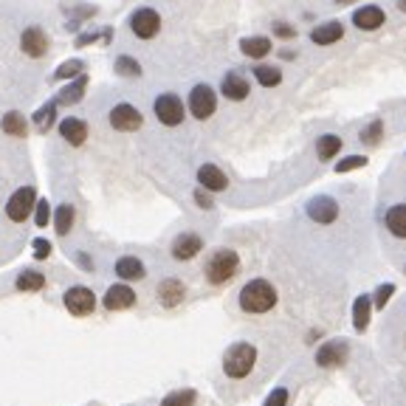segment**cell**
Masks as SVG:
<instances>
[{
    "mask_svg": "<svg viewBox=\"0 0 406 406\" xmlns=\"http://www.w3.org/2000/svg\"><path fill=\"white\" fill-rule=\"evenodd\" d=\"M277 305V288L268 279H251L240 291V308L245 313H268Z\"/></svg>",
    "mask_w": 406,
    "mask_h": 406,
    "instance_id": "obj_1",
    "label": "cell"
},
{
    "mask_svg": "<svg viewBox=\"0 0 406 406\" xmlns=\"http://www.w3.org/2000/svg\"><path fill=\"white\" fill-rule=\"evenodd\" d=\"M364 164H367L364 156H347L344 161L336 164V173H350V170H359V167H364Z\"/></svg>",
    "mask_w": 406,
    "mask_h": 406,
    "instance_id": "obj_37",
    "label": "cell"
},
{
    "mask_svg": "<svg viewBox=\"0 0 406 406\" xmlns=\"http://www.w3.org/2000/svg\"><path fill=\"white\" fill-rule=\"evenodd\" d=\"M48 220H51V203L37 201L34 203V223H37L40 228H45V226H48Z\"/></svg>",
    "mask_w": 406,
    "mask_h": 406,
    "instance_id": "obj_36",
    "label": "cell"
},
{
    "mask_svg": "<svg viewBox=\"0 0 406 406\" xmlns=\"http://www.w3.org/2000/svg\"><path fill=\"white\" fill-rule=\"evenodd\" d=\"M0 127H3L6 136H14V139H25L28 136V119L23 113H17V110H8L3 116V122H0Z\"/></svg>",
    "mask_w": 406,
    "mask_h": 406,
    "instance_id": "obj_22",
    "label": "cell"
},
{
    "mask_svg": "<svg viewBox=\"0 0 406 406\" xmlns=\"http://www.w3.org/2000/svg\"><path fill=\"white\" fill-rule=\"evenodd\" d=\"M387 228H390L395 237L406 240V203H398V206H393V209L387 211Z\"/></svg>",
    "mask_w": 406,
    "mask_h": 406,
    "instance_id": "obj_27",
    "label": "cell"
},
{
    "mask_svg": "<svg viewBox=\"0 0 406 406\" xmlns=\"http://www.w3.org/2000/svg\"><path fill=\"white\" fill-rule=\"evenodd\" d=\"M214 108H217L214 91H211L209 85H195L192 93H190V113L203 122V119H209V116L214 113Z\"/></svg>",
    "mask_w": 406,
    "mask_h": 406,
    "instance_id": "obj_10",
    "label": "cell"
},
{
    "mask_svg": "<svg viewBox=\"0 0 406 406\" xmlns=\"http://www.w3.org/2000/svg\"><path fill=\"white\" fill-rule=\"evenodd\" d=\"M393 294H395V285H393V282L381 285V288L376 291V308H384V305L393 299Z\"/></svg>",
    "mask_w": 406,
    "mask_h": 406,
    "instance_id": "obj_38",
    "label": "cell"
},
{
    "mask_svg": "<svg viewBox=\"0 0 406 406\" xmlns=\"http://www.w3.org/2000/svg\"><path fill=\"white\" fill-rule=\"evenodd\" d=\"M339 150H342V139L339 136H322L316 141V153H319L322 161H330L333 156H339Z\"/></svg>",
    "mask_w": 406,
    "mask_h": 406,
    "instance_id": "obj_30",
    "label": "cell"
},
{
    "mask_svg": "<svg viewBox=\"0 0 406 406\" xmlns=\"http://www.w3.org/2000/svg\"><path fill=\"white\" fill-rule=\"evenodd\" d=\"M384 20H387V14H384V8H378V6H361V8H356V14H353V23H356L361 31H376V28L384 25Z\"/></svg>",
    "mask_w": 406,
    "mask_h": 406,
    "instance_id": "obj_17",
    "label": "cell"
},
{
    "mask_svg": "<svg viewBox=\"0 0 406 406\" xmlns=\"http://www.w3.org/2000/svg\"><path fill=\"white\" fill-rule=\"evenodd\" d=\"M254 76H257V82H260L262 88H277V85L282 82L279 68H271V65H260V68L254 71Z\"/></svg>",
    "mask_w": 406,
    "mask_h": 406,
    "instance_id": "obj_31",
    "label": "cell"
},
{
    "mask_svg": "<svg viewBox=\"0 0 406 406\" xmlns=\"http://www.w3.org/2000/svg\"><path fill=\"white\" fill-rule=\"evenodd\" d=\"M130 31L139 37V40H153L158 31H161V14L156 8H139L133 11L130 17Z\"/></svg>",
    "mask_w": 406,
    "mask_h": 406,
    "instance_id": "obj_7",
    "label": "cell"
},
{
    "mask_svg": "<svg viewBox=\"0 0 406 406\" xmlns=\"http://www.w3.org/2000/svg\"><path fill=\"white\" fill-rule=\"evenodd\" d=\"M31 248H34V257H37V260H48V257H51V243L42 240V237H37V240L31 243Z\"/></svg>",
    "mask_w": 406,
    "mask_h": 406,
    "instance_id": "obj_39",
    "label": "cell"
},
{
    "mask_svg": "<svg viewBox=\"0 0 406 406\" xmlns=\"http://www.w3.org/2000/svg\"><path fill=\"white\" fill-rule=\"evenodd\" d=\"M102 305L108 308V311H127V308H133L136 305V291L130 288V285H110L108 288V294H105V299H102Z\"/></svg>",
    "mask_w": 406,
    "mask_h": 406,
    "instance_id": "obj_12",
    "label": "cell"
},
{
    "mask_svg": "<svg viewBox=\"0 0 406 406\" xmlns=\"http://www.w3.org/2000/svg\"><path fill=\"white\" fill-rule=\"evenodd\" d=\"M195 390H178V393H170L161 406H195Z\"/></svg>",
    "mask_w": 406,
    "mask_h": 406,
    "instance_id": "obj_33",
    "label": "cell"
},
{
    "mask_svg": "<svg viewBox=\"0 0 406 406\" xmlns=\"http://www.w3.org/2000/svg\"><path fill=\"white\" fill-rule=\"evenodd\" d=\"M274 31H277L279 37H285V40H288V37H296V28H291V25H285V23H277Z\"/></svg>",
    "mask_w": 406,
    "mask_h": 406,
    "instance_id": "obj_42",
    "label": "cell"
},
{
    "mask_svg": "<svg viewBox=\"0 0 406 406\" xmlns=\"http://www.w3.org/2000/svg\"><path fill=\"white\" fill-rule=\"evenodd\" d=\"M265 406H288V390H285V387L274 390V393L268 395V401H265Z\"/></svg>",
    "mask_w": 406,
    "mask_h": 406,
    "instance_id": "obj_40",
    "label": "cell"
},
{
    "mask_svg": "<svg viewBox=\"0 0 406 406\" xmlns=\"http://www.w3.org/2000/svg\"><path fill=\"white\" fill-rule=\"evenodd\" d=\"M257 364V350L254 344H245V342H237L226 350L223 356V373L228 378H245Z\"/></svg>",
    "mask_w": 406,
    "mask_h": 406,
    "instance_id": "obj_2",
    "label": "cell"
},
{
    "mask_svg": "<svg viewBox=\"0 0 406 406\" xmlns=\"http://www.w3.org/2000/svg\"><path fill=\"white\" fill-rule=\"evenodd\" d=\"M195 203H198V206H201V209H211V198H209V192H206V190H198V192H195Z\"/></svg>",
    "mask_w": 406,
    "mask_h": 406,
    "instance_id": "obj_41",
    "label": "cell"
},
{
    "mask_svg": "<svg viewBox=\"0 0 406 406\" xmlns=\"http://www.w3.org/2000/svg\"><path fill=\"white\" fill-rule=\"evenodd\" d=\"M381 133H384V122H373L370 127H364L361 130V141H367V144H378L381 141Z\"/></svg>",
    "mask_w": 406,
    "mask_h": 406,
    "instance_id": "obj_35",
    "label": "cell"
},
{
    "mask_svg": "<svg viewBox=\"0 0 406 406\" xmlns=\"http://www.w3.org/2000/svg\"><path fill=\"white\" fill-rule=\"evenodd\" d=\"M116 74L136 79V76H141V65H139L133 57H119V59H116Z\"/></svg>",
    "mask_w": 406,
    "mask_h": 406,
    "instance_id": "obj_34",
    "label": "cell"
},
{
    "mask_svg": "<svg viewBox=\"0 0 406 406\" xmlns=\"http://www.w3.org/2000/svg\"><path fill=\"white\" fill-rule=\"evenodd\" d=\"M198 184H201L206 192H223L228 187V178H226V173L220 167L203 164L201 170H198Z\"/></svg>",
    "mask_w": 406,
    "mask_h": 406,
    "instance_id": "obj_16",
    "label": "cell"
},
{
    "mask_svg": "<svg viewBox=\"0 0 406 406\" xmlns=\"http://www.w3.org/2000/svg\"><path fill=\"white\" fill-rule=\"evenodd\" d=\"M344 37V25L342 23H325V25H319V28H313L311 31V40L316 42V45H330V42H339Z\"/></svg>",
    "mask_w": 406,
    "mask_h": 406,
    "instance_id": "obj_21",
    "label": "cell"
},
{
    "mask_svg": "<svg viewBox=\"0 0 406 406\" xmlns=\"http://www.w3.org/2000/svg\"><path fill=\"white\" fill-rule=\"evenodd\" d=\"M201 248H203V240L195 231H184V234H178V237L173 240V257H175L178 262H187V260L198 257Z\"/></svg>",
    "mask_w": 406,
    "mask_h": 406,
    "instance_id": "obj_11",
    "label": "cell"
},
{
    "mask_svg": "<svg viewBox=\"0 0 406 406\" xmlns=\"http://www.w3.org/2000/svg\"><path fill=\"white\" fill-rule=\"evenodd\" d=\"M62 302H65V311L71 316H91L96 311V294L91 288H85V285L68 288L65 296H62Z\"/></svg>",
    "mask_w": 406,
    "mask_h": 406,
    "instance_id": "obj_4",
    "label": "cell"
},
{
    "mask_svg": "<svg viewBox=\"0 0 406 406\" xmlns=\"http://www.w3.org/2000/svg\"><path fill=\"white\" fill-rule=\"evenodd\" d=\"M398 6H401V11H406V0H401V3H398Z\"/></svg>",
    "mask_w": 406,
    "mask_h": 406,
    "instance_id": "obj_43",
    "label": "cell"
},
{
    "mask_svg": "<svg viewBox=\"0 0 406 406\" xmlns=\"http://www.w3.org/2000/svg\"><path fill=\"white\" fill-rule=\"evenodd\" d=\"M108 119H110V127L119 130V133H136V130H141V124H144V116H141L133 105H127V102L113 105Z\"/></svg>",
    "mask_w": 406,
    "mask_h": 406,
    "instance_id": "obj_6",
    "label": "cell"
},
{
    "mask_svg": "<svg viewBox=\"0 0 406 406\" xmlns=\"http://www.w3.org/2000/svg\"><path fill=\"white\" fill-rule=\"evenodd\" d=\"M74 217H76L74 206H71V203H59L57 211H54V228H57V234L65 237V234L74 228Z\"/></svg>",
    "mask_w": 406,
    "mask_h": 406,
    "instance_id": "obj_26",
    "label": "cell"
},
{
    "mask_svg": "<svg viewBox=\"0 0 406 406\" xmlns=\"http://www.w3.org/2000/svg\"><path fill=\"white\" fill-rule=\"evenodd\" d=\"M240 51L251 59H262L265 54H271V40L268 37H245L240 42Z\"/></svg>",
    "mask_w": 406,
    "mask_h": 406,
    "instance_id": "obj_23",
    "label": "cell"
},
{
    "mask_svg": "<svg viewBox=\"0 0 406 406\" xmlns=\"http://www.w3.org/2000/svg\"><path fill=\"white\" fill-rule=\"evenodd\" d=\"M370 311H373V302H370V296L361 294V296L353 302V327H356L359 333L367 330V325H370Z\"/></svg>",
    "mask_w": 406,
    "mask_h": 406,
    "instance_id": "obj_24",
    "label": "cell"
},
{
    "mask_svg": "<svg viewBox=\"0 0 406 406\" xmlns=\"http://www.w3.org/2000/svg\"><path fill=\"white\" fill-rule=\"evenodd\" d=\"M20 48H23V54H25V57L40 59V57H45V54H48L51 40H48L45 28H40V25H28V28L20 34Z\"/></svg>",
    "mask_w": 406,
    "mask_h": 406,
    "instance_id": "obj_9",
    "label": "cell"
},
{
    "mask_svg": "<svg viewBox=\"0 0 406 406\" xmlns=\"http://www.w3.org/2000/svg\"><path fill=\"white\" fill-rule=\"evenodd\" d=\"M85 85H88V76H85V74H79V76H76V82H71L65 91H59L57 105H76V102L85 96Z\"/></svg>",
    "mask_w": 406,
    "mask_h": 406,
    "instance_id": "obj_25",
    "label": "cell"
},
{
    "mask_svg": "<svg viewBox=\"0 0 406 406\" xmlns=\"http://www.w3.org/2000/svg\"><path fill=\"white\" fill-rule=\"evenodd\" d=\"M347 344L344 342H327V344H322L319 350H316V364L319 367H339V364H344L347 361Z\"/></svg>",
    "mask_w": 406,
    "mask_h": 406,
    "instance_id": "obj_13",
    "label": "cell"
},
{
    "mask_svg": "<svg viewBox=\"0 0 406 406\" xmlns=\"http://www.w3.org/2000/svg\"><path fill=\"white\" fill-rule=\"evenodd\" d=\"M156 294H158V302H161L164 308H175V305H181V302H184L187 288H184V282H181V279H161Z\"/></svg>",
    "mask_w": 406,
    "mask_h": 406,
    "instance_id": "obj_15",
    "label": "cell"
},
{
    "mask_svg": "<svg viewBox=\"0 0 406 406\" xmlns=\"http://www.w3.org/2000/svg\"><path fill=\"white\" fill-rule=\"evenodd\" d=\"M336 3H353V0H336Z\"/></svg>",
    "mask_w": 406,
    "mask_h": 406,
    "instance_id": "obj_44",
    "label": "cell"
},
{
    "mask_svg": "<svg viewBox=\"0 0 406 406\" xmlns=\"http://www.w3.org/2000/svg\"><path fill=\"white\" fill-rule=\"evenodd\" d=\"M85 71V62L82 59H68V62H62L57 71H54V79H74V76H79Z\"/></svg>",
    "mask_w": 406,
    "mask_h": 406,
    "instance_id": "obj_32",
    "label": "cell"
},
{
    "mask_svg": "<svg viewBox=\"0 0 406 406\" xmlns=\"http://www.w3.org/2000/svg\"><path fill=\"white\" fill-rule=\"evenodd\" d=\"M34 203H37V192H34V187H20L8 203H6V214H8V220H14V223H23V220H28V214L34 211Z\"/></svg>",
    "mask_w": 406,
    "mask_h": 406,
    "instance_id": "obj_8",
    "label": "cell"
},
{
    "mask_svg": "<svg viewBox=\"0 0 406 406\" xmlns=\"http://www.w3.org/2000/svg\"><path fill=\"white\" fill-rule=\"evenodd\" d=\"M156 116H158L161 124L178 127V124L184 122V116H187V108H184L181 96H175V93H161V96L156 99Z\"/></svg>",
    "mask_w": 406,
    "mask_h": 406,
    "instance_id": "obj_5",
    "label": "cell"
},
{
    "mask_svg": "<svg viewBox=\"0 0 406 406\" xmlns=\"http://www.w3.org/2000/svg\"><path fill=\"white\" fill-rule=\"evenodd\" d=\"M54 116H57V102H48V105H42L31 119H34V127H37L40 133H48V127L54 124Z\"/></svg>",
    "mask_w": 406,
    "mask_h": 406,
    "instance_id": "obj_29",
    "label": "cell"
},
{
    "mask_svg": "<svg viewBox=\"0 0 406 406\" xmlns=\"http://www.w3.org/2000/svg\"><path fill=\"white\" fill-rule=\"evenodd\" d=\"M237 271H240V257L231 248H217L206 262V279L211 285H223V282L234 279Z\"/></svg>",
    "mask_w": 406,
    "mask_h": 406,
    "instance_id": "obj_3",
    "label": "cell"
},
{
    "mask_svg": "<svg viewBox=\"0 0 406 406\" xmlns=\"http://www.w3.org/2000/svg\"><path fill=\"white\" fill-rule=\"evenodd\" d=\"M308 217L316 220V223H333L339 217V203L333 201V198H327V195L313 198V201L308 203Z\"/></svg>",
    "mask_w": 406,
    "mask_h": 406,
    "instance_id": "obj_14",
    "label": "cell"
},
{
    "mask_svg": "<svg viewBox=\"0 0 406 406\" xmlns=\"http://www.w3.org/2000/svg\"><path fill=\"white\" fill-rule=\"evenodd\" d=\"M14 285H17V291H23V294H34V291H42V288H45V277H42L40 271H23Z\"/></svg>",
    "mask_w": 406,
    "mask_h": 406,
    "instance_id": "obj_28",
    "label": "cell"
},
{
    "mask_svg": "<svg viewBox=\"0 0 406 406\" xmlns=\"http://www.w3.org/2000/svg\"><path fill=\"white\" fill-rule=\"evenodd\" d=\"M220 91H223V96L226 99H231V102H243L245 96H248V79H243L240 74H226L223 76V82H220Z\"/></svg>",
    "mask_w": 406,
    "mask_h": 406,
    "instance_id": "obj_19",
    "label": "cell"
},
{
    "mask_svg": "<svg viewBox=\"0 0 406 406\" xmlns=\"http://www.w3.org/2000/svg\"><path fill=\"white\" fill-rule=\"evenodd\" d=\"M147 268L139 257H119L116 260V277L124 279V282H136V279H144Z\"/></svg>",
    "mask_w": 406,
    "mask_h": 406,
    "instance_id": "obj_20",
    "label": "cell"
},
{
    "mask_svg": "<svg viewBox=\"0 0 406 406\" xmlns=\"http://www.w3.org/2000/svg\"><path fill=\"white\" fill-rule=\"evenodd\" d=\"M59 136L68 141V144H74V147H82L85 141H88V124L82 122V119H62L59 122Z\"/></svg>",
    "mask_w": 406,
    "mask_h": 406,
    "instance_id": "obj_18",
    "label": "cell"
}]
</instances>
